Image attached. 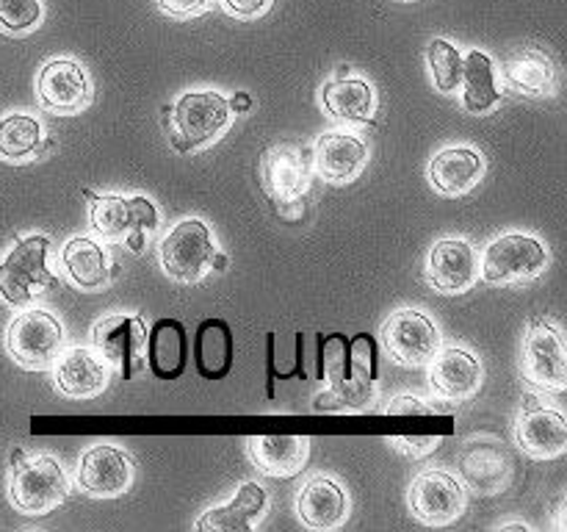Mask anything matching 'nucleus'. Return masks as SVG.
Returning <instances> with one entry per match:
<instances>
[{"label": "nucleus", "instance_id": "1", "mask_svg": "<svg viewBox=\"0 0 567 532\" xmlns=\"http://www.w3.org/2000/svg\"><path fill=\"white\" fill-rule=\"evenodd\" d=\"M169 114V142L177 153H192L219 136L230 122V103L219 92L181 94Z\"/></svg>", "mask_w": 567, "mask_h": 532}, {"label": "nucleus", "instance_id": "2", "mask_svg": "<svg viewBox=\"0 0 567 532\" xmlns=\"http://www.w3.org/2000/svg\"><path fill=\"white\" fill-rule=\"evenodd\" d=\"M14 469H11L9 499L20 513L25 515H48L59 508L70 493L66 474L59 460L39 454V458L22 460V452L14 454Z\"/></svg>", "mask_w": 567, "mask_h": 532}, {"label": "nucleus", "instance_id": "3", "mask_svg": "<svg viewBox=\"0 0 567 532\" xmlns=\"http://www.w3.org/2000/svg\"><path fill=\"white\" fill-rule=\"evenodd\" d=\"M48 236L20 238L0 260V299L14 308L31 305L53 283L48 269Z\"/></svg>", "mask_w": 567, "mask_h": 532}, {"label": "nucleus", "instance_id": "4", "mask_svg": "<svg viewBox=\"0 0 567 532\" xmlns=\"http://www.w3.org/2000/svg\"><path fill=\"white\" fill-rule=\"evenodd\" d=\"M92 197V192H86ZM92 227L109 242H125L133 253H142L150 233L158 227V211L147 197H92V211H89Z\"/></svg>", "mask_w": 567, "mask_h": 532}, {"label": "nucleus", "instance_id": "5", "mask_svg": "<svg viewBox=\"0 0 567 532\" xmlns=\"http://www.w3.org/2000/svg\"><path fill=\"white\" fill-rule=\"evenodd\" d=\"M310 164H313L310 150L293 139L266 150L260 158V186H264L266 197L277 208L302 203L310 188Z\"/></svg>", "mask_w": 567, "mask_h": 532}, {"label": "nucleus", "instance_id": "6", "mask_svg": "<svg viewBox=\"0 0 567 532\" xmlns=\"http://www.w3.org/2000/svg\"><path fill=\"white\" fill-rule=\"evenodd\" d=\"M61 347H64V327L53 314L42 308L20 314L6 332V349L22 369H48L59 358Z\"/></svg>", "mask_w": 567, "mask_h": 532}, {"label": "nucleus", "instance_id": "7", "mask_svg": "<svg viewBox=\"0 0 567 532\" xmlns=\"http://www.w3.org/2000/svg\"><path fill=\"white\" fill-rule=\"evenodd\" d=\"M216 247L203 219H183L161 242V266L169 277L192 283L214 264Z\"/></svg>", "mask_w": 567, "mask_h": 532}, {"label": "nucleus", "instance_id": "8", "mask_svg": "<svg viewBox=\"0 0 567 532\" xmlns=\"http://www.w3.org/2000/svg\"><path fill=\"white\" fill-rule=\"evenodd\" d=\"M92 344L97 355L120 369L125 380L144 369V347H147V327L138 316L114 314L94 325Z\"/></svg>", "mask_w": 567, "mask_h": 532}, {"label": "nucleus", "instance_id": "9", "mask_svg": "<svg viewBox=\"0 0 567 532\" xmlns=\"http://www.w3.org/2000/svg\"><path fill=\"white\" fill-rule=\"evenodd\" d=\"M382 344L391 352L393 360L404 366H421L437 352L441 336H437L435 321L426 314L413 308H404L391 314V319L382 325Z\"/></svg>", "mask_w": 567, "mask_h": 532}, {"label": "nucleus", "instance_id": "10", "mask_svg": "<svg viewBox=\"0 0 567 532\" xmlns=\"http://www.w3.org/2000/svg\"><path fill=\"white\" fill-rule=\"evenodd\" d=\"M548 253L543 242L524 233H507L487 244L482 258V277L487 283H509L520 277H532L546 266Z\"/></svg>", "mask_w": 567, "mask_h": 532}, {"label": "nucleus", "instance_id": "11", "mask_svg": "<svg viewBox=\"0 0 567 532\" xmlns=\"http://www.w3.org/2000/svg\"><path fill=\"white\" fill-rule=\"evenodd\" d=\"M524 375L546 391L567 386V352L559 332L548 321L535 319L524 344Z\"/></svg>", "mask_w": 567, "mask_h": 532}, {"label": "nucleus", "instance_id": "12", "mask_svg": "<svg viewBox=\"0 0 567 532\" xmlns=\"http://www.w3.org/2000/svg\"><path fill=\"white\" fill-rule=\"evenodd\" d=\"M408 502L421 524L441 526L463 513L465 493L463 485L446 471H426L410 485Z\"/></svg>", "mask_w": 567, "mask_h": 532}, {"label": "nucleus", "instance_id": "13", "mask_svg": "<svg viewBox=\"0 0 567 532\" xmlns=\"http://www.w3.org/2000/svg\"><path fill=\"white\" fill-rule=\"evenodd\" d=\"M426 277L441 294H463L480 277L476 249L463 238H443L430 249Z\"/></svg>", "mask_w": 567, "mask_h": 532}, {"label": "nucleus", "instance_id": "14", "mask_svg": "<svg viewBox=\"0 0 567 532\" xmlns=\"http://www.w3.org/2000/svg\"><path fill=\"white\" fill-rule=\"evenodd\" d=\"M37 89L44 109L55 111V114H78L81 109H86L89 98H92L86 72L70 59H55L44 64L39 72Z\"/></svg>", "mask_w": 567, "mask_h": 532}, {"label": "nucleus", "instance_id": "15", "mask_svg": "<svg viewBox=\"0 0 567 532\" xmlns=\"http://www.w3.org/2000/svg\"><path fill=\"white\" fill-rule=\"evenodd\" d=\"M147 369L155 380H181L192 358V338L181 319H155L147 332Z\"/></svg>", "mask_w": 567, "mask_h": 532}, {"label": "nucleus", "instance_id": "16", "mask_svg": "<svg viewBox=\"0 0 567 532\" xmlns=\"http://www.w3.org/2000/svg\"><path fill=\"white\" fill-rule=\"evenodd\" d=\"M133 463L120 447H100L86 449L78 463V485L89 493V497H116L131 485Z\"/></svg>", "mask_w": 567, "mask_h": 532}, {"label": "nucleus", "instance_id": "17", "mask_svg": "<svg viewBox=\"0 0 567 532\" xmlns=\"http://www.w3.org/2000/svg\"><path fill=\"white\" fill-rule=\"evenodd\" d=\"M194 369L203 380H225L236 366V336L227 319H203L192 341Z\"/></svg>", "mask_w": 567, "mask_h": 532}, {"label": "nucleus", "instance_id": "18", "mask_svg": "<svg viewBox=\"0 0 567 532\" xmlns=\"http://www.w3.org/2000/svg\"><path fill=\"white\" fill-rule=\"evenodd\" d=\"M55 366V388L64 397L86 399L103 391L109 386V366L100 358L97 349L70 347L59 352L53 360Z\"/></svg>", "mask_w": 567, "mask_h": 532}, {"label": "nucleus", "instance_id": "19", "mask_svg": "<svg viewBox=\"0 0 567 532\" xmlns=\"http://www.w3.org/2000/svg\"><path fill=\"white\" fill-rule=\"evenodd\" d=\"M310 158H313L316 172H319L324 181L347 183L360 175V170L365 166V158H369V150H365V144L360 142L358 136L332 131L319 136Z\"/></svg>", "mask_w": 567, "mask_h": 532}, {"label": "nucleus", "instance_id": "20", "mask_svg": "<svg viewBox=\"0 0 567 532\" xmlns=\"http://www.w3.org/2000/svg\"><path fill=\"white\" fill-rule=\"evenodd\" d=\"M526 410L518 421V443L532 458H557L567 447V421L559 410L540 408L526 399Z\"/></svg>", "mask_w": 567, "mask_h": 532}, {"label": "nucleus", "instance_id": "21", "mask_svg": "<svg viewBox=\"0 0 567 532\" xmlns=\"http://www.w3.org/2000/svg\"><path fill=\"white\" fill-rule=\"evenodd\" d=\"M430 380L441 397L449 399H468L476 393L482 382V366L471 352L457 347H446L437 355H432Z\"/></svg>", "mask_w": 567, "mask_h": 532}, {"label": "nucleus", "instance_id": "22", "mask_svg": "<svg viewBox=\"0 0 567 532\" xmlns=\"http://www.w3.org/2000/svg\"><path fill=\"white\" fill-rule=\"evenodd\" d=\"M266 491L258 482H244L236 497L221 508H210L197 521L199 532H252V521L266 510Z\"/></svg>", "mask_w": 567, "mask_h": 532}, {"label": "nucleus", "instance_id": "23", "mask_svg": "<svg viewBox=\"0 0 567 532\" xmlns=\"http://www.w3.org/2000/svg\"><path fill=\"white\" fill-rule=\"evenodd\" d=\"M347 491L336 480H327V477H313L299 491L297 499L299 519L308 526H313V530H332V526H338L343 515H347Z\"/></svg>", "mask_w": 567, "mask_h": 532}, {"label": "nucleus", "instance_id": "24", "mask_svg": "<svg viewBox=\"0 0 567 532\" xmlns=\"http://www.w3.org/2000/svg\"><path fill=\"white\" fill-rule=\"evenodd\" d=\"M485 161L471 147L441 150L430 161V183L441 194H463L480 181Z\"/></svg>", "mask_w": 567, "mask_h": 532}, {"label": "nucleus", "instance_id": "25", "mask_svg": "<svg viewBox=\"0 0 567 532\" xmlns=\"http://www.w3.org/2000/svg\"><path fill=\"white\" fill-rule=\"evenodd\" d=\"M249 454L269 477H293L308 460V438L260 436L249 438Z\"/></svg>", "mask_w": 567, "mask_h": 532}, {"label": "nucleus", "instance_id": "26", "mask_svg": "<svg viewBox=\"0 0 567 532\" xmlns=\"http://www.w3.org/2000/svg\"><path fill=\"white\" fill-rule=\"evenodd\" d=\"M504 78L524 94H551L557 83V66L543 50L518 48L504 61Z\"/></svg>", "mask_w": 567, "mask_h": 532}, {"label": "nucleus", "instance_id": "27", "mask_svg": "<svg viewBox=\"0 0 567 532\" xmlns=\"http://www.w3.org/2000/svg\"><path fill=\"white\" fill-rule=\"evenodd\" d=\"M61 260H64L66 275L86 291H94V288L105 286V280H109V258H105V249L94 238H70L61 249Z\"/></svg>", "mask_w": 567, "mask_h": 532}, {"label": "nucleus", "instance_id": "28", "mask_svg": "<svg viewBox=\"0 0 567 532\" xmlns=\"http://www.w3.org/2000/svg\"><path fill=\"white\" fill-rule=\"evenodd\" d=\"M463 105L471 114H485L502 100L496 86V70H493L491 55L482 50H471L463 59Z\"/></svg>", "mask_w": 567, "mask_h": 532}, {"label": "nucleus", "instance_id": "29", "mask_svg": "<svg viewBox=\"0 0 567 532\" xmlns=\"http://www.w3.org/2000/svg\"><path fill=\"white\" fill-rule=\"evenodd\" d=\"M324 109L347 122H369L374 111V89L358 78H341L321 89Z\"/></svg>", "mask_w": 567, "mask_h": 532}, {"label": "nucleus", "instance_id": "30", "mask_svg": "<svg viewBox=\"0 0 567 532\" xmlns=\"http://www.w3.org/2000/svg\"><path fill=\"white\" fill-rule=\"evenodd\" d=\"M42 144V125L37 116L9 114L0 120V155L9 161H22L33 155Z\"/></svg>", "mask_w": 567, "mask_h": 532}, {"label": "nucleus", "instance_id": "31", "mask_svg": "<svg viewBox=\"0 0 567 532\" xmlns=\"http://www.w3.org/2000/svg\"><path fill=\"white\" fill-rule=\"evenodd\" d=\"M319 377L330 380V388L347 386V382L358 380L352 369V349H349V338L341 332L319 338ZM374 382V380H371Z\"/></svg>", "mask_w": 567, "mask_h": 532}, {"label": "nucleus", "instance_id": "32", "mask_svg": "<svg viewBox=\"0 0 567 532\" xmlns=\"http://www.w3.org/2000/svg\"><path fill=\"white\" fill-rule=\"evenodd\" d=\"M426 61H430L432 81L441 92H454L463 81V55L446 39H432L426 48Z\"/></svg>", "mask_w": 567, "mask_h": 532}, {"label": "nucleus", "instance_id": "33", "mask_svg": "<svg viewBox=\"0 0 567 532\" xmlns=\"http://www.w3.org/2000/svg\"><path fill=\"white\" fill-rule=\"evenodd\" d=\"M374 397V382L371 380H352L347 386L327 388L319 393L313 402L316 410H343V408H360V405L371 402Z\"/></svg>", "mask_w": 567, "mask_h": 532}, {"label": "nucleus", "instance_id": "34", "mask_svg": "<svg viewBox=\"0 0 567 532\" xmlns=\"http://www.w3.org/2000/svg\"><path fill=\"white\" fill-rule=\"evenodd\" d=\"M42 17L39 0H0V28L9 33H25Z\"/></svg>", "mask_w": 567, "mask_h": 532}, {"label": "nucleus", "instance_id": "35", "mask_svg": "<svg viewBox=\"0 0 567 532\" xmlns=\"http://www.w3.org/2000/svg\"><path fill=\"white\" fill-rule=\"evenodd\" d=\"M349 349H352V369L358 380H374L380 377V364H377V341L369 332H358L349 338Z\"/></svg>", "mask_w": 567, "mask_h": 532}, {"label": "nucleus", "instance_id": "36", "mask_svg": "<svg viewBox=\"0 0 567 532\" xmlns=\"http://www.w3.org/2000/svg\"><path fill=\"white\" fill-rule=\"evenodd\" d=\"M388 416H430V413H441V408H430L424 405V399L419 397H396L391 405L385 408Z\"/></svg>", "mask_w": 567, "mask_h": 532}, {"label": "nucleus", "instance_id": "37", "mask_svg": "<svg viewBox=\"0 0 567 532\" xmlns=\"http://www.w3.org/2000/svg\"><path fill=\"white\" fill-rule=\"evenodd\" d=\"M214 0H158V9L172 17H194L199 11L210 9Z\"/></svg>", "mask_w": 567, "mask_h": 532}, {"label": "nucleus", "instance_id": "38", "mask_svg": "<svg viewBox=\"0 0 567 532\" xmlns=\"http://www.w3.org/2000/svg\"><path fill=\"white\" fill-rule=\"evenodd\" d=\"M266 6H269V0H221V9L233 17H241V20L258 17Z\"/></svg>", "mask_w": 567, "mask_h": 532}, {"label": "nucleus", "instance_id": "39", "mask_svg": "<svg viewBox=\"0 0 567 532\" xmlns=\"http://www.w3.org/2000/svg\"><path fill=\"white\" fill-rule=\"evenodd\" d=\"M396 443H404L402 452L413 454V458H421V454L432 452V449L441 443V438H432V436H424V438H413V436H399Z\"/></svg>", "mask_w": 567, "mask_h": 532}, {"label": "nucleus", "instance_id": "40", "mask_svg": "<svg viewBox=\"0 0 567 532\" xmlns=\"http://www.w3.org/2000/svg\"><path fill=\"white\" fill-rule=\"evenodd\" d=\"M249 105H252V100H249V94L238 92V94H236V98H233L230 109H236V114H244V111H247V109H249Z\"/></svg>", "mask_w": 567, "mask_h": 532}, {"label": "nucleus", "instance_id": "41", "mask_svg": "<svg viewBox=\"0 0 567 532\" xmlns=\"http://www.w3.org/2000/svg\"><path fill=\"white\" fill-rule=\"evenodd\" d=\"M502 530H518V532H524V530H529V526H526V524H507V526H502Z\"/></svg>", "mask_w": 567, "mask_h": 532}]
</instances>
